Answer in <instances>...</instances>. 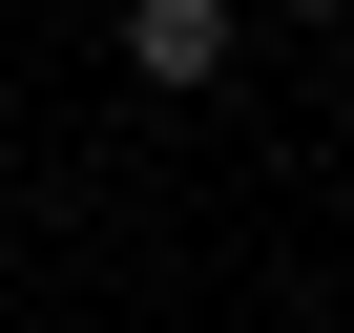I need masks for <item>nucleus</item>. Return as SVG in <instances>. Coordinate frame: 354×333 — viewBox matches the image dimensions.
<instances>
[{"instance_id": "1", "label": "nucleus", "mask_w": 354, "mask_h": 333, "mask_svg": "<svg viewBox=\"0 0 354 333\" xmlns=\"http://www.w3.org/2000/svg\"><path fill=\"white\" fill-rule=\"evenodd\" d=\"M125 63L146 84H230V0H125Z\"/></svg>"}]
</instances>
